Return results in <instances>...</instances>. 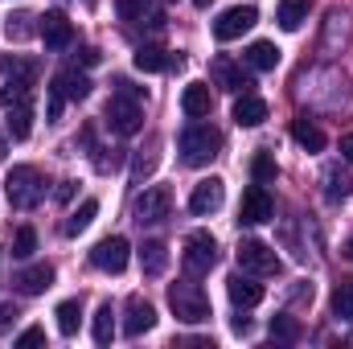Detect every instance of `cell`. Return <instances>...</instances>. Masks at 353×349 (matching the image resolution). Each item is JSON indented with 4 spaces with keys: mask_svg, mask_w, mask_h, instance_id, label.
<instances>
[{
    "mask_svg": "<svg viewBox=\"0 0 353 349\" xmlns=\"http://www.w3.org/2000/svg\"><path fill=\"white\" fill-rule=\"evenodd\" d=\"M157 325V308L144 300V296H128V321H123V333L128 337H140Z\"/></svg>",
    "mask_w": 353,
    "mask_h": 349,
    "instance_id": "5bb4252c",
    "label": "cell"
},
{
    "mask_svg": "<svg viewBox=\"0 0 353 349\" xmlns=\"http://www.w3.org/2000/svg\"><path fill=\"white\" fill-rule=\"evenodd\" d=\"M292 136H296V144H300L304 152H321V148H325V132H321L308 115L292 119Z\"/></svg>",
    "mask_w": 353,
    "mask_h": 349,
    "instance_id": "ffe728a7",
    "label": "cell"
},
{
    "mask_svg": "<svg viewBox=\"0 0 353 349\" xmlns=\"http://www.w3.org/2000/svg\"><path fill=\"white\" fill-rule=\"evenodd\" d=\"M41 341H46V333H41V329H25V333L17 337V346H21V349H29V346H41Z\"/></svg>",
    "mask_w": 353,
    "mask_h": 349,
    "instance_id": "8d00e7d4",
    "label": "cell"
},
{
    "mask_svg": "<svg viewBox=\"0 0 353 349\" xmlns=\"http://www.w3.org/2000/svg\"><path fill=\"white\" fill-rule=\"evenodd\" d=\"M271 214H275V201H271V193H267V185H251L247 193H243V206H239V222L243 226H263L271 222Z\"/></svg>",
    "mask_w": 353,
    "mask_h": 349,
    "instance_id": "ba28073f",
    "label": "cell"
},
{
    "mask_svg": "<svg viewBox=\"0 0 353 349\" xmlns=\"http://www.w3.org/2000/svg\"><path fill=\"white\" fill-rule=\"evenodd\" d=\"M176 148H181V161L185 165H210L214 157H218V148H222V136L210 128V123H189L181 136H176Z\"/></svg>",
    "mask_w": 353,
    "mask_h": 349,
    "instance_id": "6da1fadb",
    "label": "cell"
},
{
    "mask_svg": "<svg viewBox=\"0 0 353 349\" xmlns=\"http://www.w3.org/2000/svg\"><path fill=\"white\" fill-rule=\"evenodd\" d=\"M275 21H279V29L296 33V29L308 21V0H279V8H275Z\"/></svg>",
    "mask_w": 353,
    "mask_h": 349,
    "instance_id": "7402d4cb",
    "label": "cell"
},
{
    "mask_svg": "<svg viewBox=\"0 0 353 349\" xmlns=\"http://www.w3.org/2000/svg\"><path fill=\"white\" fill-rule=\"evenodd\" d=\"M29 21H33L29 12H17V17H8V25H4V33H8L12 41H21V37H29V33H33V25H29Z\"/></svg>",
    "mask_w": 353,
    "mask_h": 349,
    "instance_id": "e575fe53",
    "label": "cell"
},
{
    "mask_svg": "<svg viewBox=\"0 0 353 349\" xmlns=\"http://www.w3.org/2000/svg\"><path fill=\"white\" fill-rule=\"evenodd\" d=\"M70 197H74V185H70V181H62V185H58V201H70Z\"/></svg>",
    "mask_w": 353,
    "mask_h": 349,
    "instance_id": "ab89813d",
    "label": "cell"
},
{
    "mask_svg": "<svg viewBox=\"0 0 353 349\" xmlns=\"http://www.w3.org/2000/svg\"><path fill=\"white\" fill-rule=\"evenodd\" d=\"M8 321H17V308L12 304H0V329H8Z\"/></svg>",
    "mask_w": 353,
    "mask_h": 349,
    "instance_id": "74e56055",
    "label": "cell"
},
{
    "mask_svg": "<svg viewBox=\"0 0 353 349\" xmlns=\"http://www.w3.org/2000/svg\"><path fill=\"white\" fill-rule=\"evenodd\" d=\"M107 123L115 136H136L144 128V99H132V94H111L107 99Z\"/></svg>",
    "mask_w": 353,
    "mask_h": 349,
    "instance_id": "277c9868",
    "label": "cell"
},
{
    "mask_svg": "<svg viewBox=\"0 0 353 349\" xmlns=\"http://www.w3.org/2000/svg\"><path fill=\"white\" fill-rule=\"evenodd\" d=\"M140 267H144V275H161L165 267H169V247L165 243H144L140 247Z\"/></svg>",
    "mask_w": 353,
    "mask_h": 349,
    "instance_id": "d4e9b609",
    "label": "cell"
},
{
    "mask_svg": "<svg viewBox=\"0 0 353 349\" xmlns=\"http://www.w3.org/2000/svg\"><path fill=\"white\" fill-rule=\"evenodd\" d=\"M79 62H83V66H94V62H99V50H79Z\"/></svg>",
    "mask_w": 353,
    "mask_h": 349,
    "instance_id": "f35d334b",
    "label": "cell"
},
{
    "mask_svg": "<svg viewBox=\"0 0 353 349\" xmlns=\"http://www.w3.org/2000/svg\"><path fill=\"white\" fill-rule=\"evenodd\" d=\"M94 346H111V337H115V312H111V304H103L99 312H94Z\"/></svg>",
    "mask_w": 353,
    "mask_h": 349,
    "instance_id": "4316f807",
    "label": "cell"
},
{
    "mask_svg": "<svg viewBox=\"0 0 353 349\" xmlns=\"http://www.w3.org/2000/svg\"><path fill=\"white\" fill-rule=\"evenodd\" d=\"M50 87L62 90V94H66V103H70V99L79 103V99H87V94H90V79H87V74H79V70H62V74H54V83H50Z\"/></svg>",
    "mask_w": 353,
    "mask_h": 349,
    "instance_id": "44dd1931",
    "label": "cell"
},
{
    "mask_svg": "<svg viewBox=\"0 0 353 349\" xmlns=\"http://www.w3.org/2000/svg\"><path fill=\"white\" fill-rule=\"evenodd\" d=\"M128 255H132L128 239H123V235H111V239L94 243V251H90V263H94L99 271H107V275H119V271L128 267Z\"/></svg>",
    "mask_w": 353,
    "mask_h": 349,
    "instance_id": "9c48e42d",
    "label": "cell"
},
{
    "mask_svg": "<svg viewBox=\"0 0 353 349\" xmlns=\"http://www.w3.org/2000/svg\"><path fill=\"white\" fill-rule=\"evenodd\" d=\"M165 4H173V0H165Z\"/></svg>",
    "mask_w": 353,
    "mask_h": 349,
    "instance_id": "f6af8a7d",
    "label": "cell"
},
{
    "mask_svg": "<svg viewBox=\"0 0 353 349\" xmlns=\"http://www.w3.org/2000/svg\"><path fill=\"white\" fill-rule=\"evenodd\" d=\"M226 296H230L234 308H255V304L263 300V283H255L251 271H234V275L226 279Z\"/></svg>",
    "mask_w": 353,
    "mask_h": 349,
    "instance_id": "4fadbf2b",
    "label": "cell"
},
{
    "mask_svg": "<svg viewBox=\"0 0 353 349\" xmlns=\"http://www.w3.org/2000/svg\"><path fill=\"white\" fill-rule=\"evenodd\" d=\"M54 317H58L62 337H74V333H79V325H83V304H79V300H62Z\"/></svg>",
    "mask_w": 353,
    "mask_h": 349,
    "instance_id": "484cf974",
    "label": "cell"
},
{
    "mask_svg": "<svg viewBox=\"0 0 353 349\" xmlns=\"http://www.w3.org/2000/svg\"><path fill=\"white\" fill-rule=\"evenodd\" d=\"M267 119V103L259 94H239L234 99V123L239 128H259Z\"/></svg>",
    "mask_w": 353,
    "mask_h": 349,
    "instance_id": "ac0fdd59",
    "label": "cell"
},
{
    "mask_svg": "<svg viewBox=\"0 0 353 349\" xmlns=\"http://www.w3.org/2000/svg\"><path fill=\"white\" fill-rule=\"evenodd\" d=\"M33 251H37V230H33V226H21L17 239H12V255H17V259H29Z\"/></svg>",
    "mask_w": 353,
    "mask_h": 349,
    "instance_id": "1f68e13d",
    "label": "cell"
},
{
    "mask_svg": "<svg viewBox=\"0 0 353 349\" xmlns=\"http://www.w3.org/2000/svg\"><path fill=\"white\" fill-rule=\"evenodd\" d=\"M247 66H251V70H275V66H279V50H275V41H251V50H247Z\"/></svg>",
    "mask_w": 353,
    "mask_h": 349,
    "instance_id": "cb8c5ba5",
    "label": "cell"
},
{
    "mask_svg": "<svg viewBox=\"0 0 353 349\" xmlns=\"http://www.w3.org/2000/svg\"><path fill=\"white\" fill-rule=\"evenodd\" d=\"M50 283H54V267H50V263H33V267H25V271L17 275V288H21L25 296H41Z\"/></svg>",
    "mask_w": 353,
    "mask_h": 349,
    "instance_id": "d6986e66",
    "label": "cell"
},
{
    "mask_svg": "<svg viewBox=\"0 0 353 349\" xmlns=\"http://www.w3.org/2000/svg\"><path fill=\"white\" fill-rule=\"evenodd\" d=\"M94 214H99V201H94V197H87V201H83V206L66 218V235H83L90 222H94Z\"/></svg>",
    "mask_w": 353,
    "mask_h": 349,
    "instance_id": "f1b7e54d",
    "label": "cell"
},
{
    "mask_svg": "<svg viewBox=\"0 0 353 349\" xmlns=\"http://www.w3.org/2000/svg\"><path fill=\"white\" fill-rule=\"evenodd\" d=\"M169 304H173L176 321H185V325L210 321V300H205V292H201L193 279H181V283L169 288Z\"/></svg>",
    "mask_w": 353,
    "mask_h": 349,
    "instance_id": "3957f363",
    "label": "cell"
},
{
    "mask_svg": "<svg viewBox=\"0 0 353 349\" xmlns=\"http://www.w3.org/2000/svg\"><path fill=\"white\" fill-rule=\"evenodd\" d=\"M37 33H41V41H46V50H66L70 41H74V25H70V17L66 12H46V17H37Z\"/></svg>",
    "mask_w": 353,
    "mask_h": 349,
    "instance_id": "8fae6325",
    "label": "cell"
},
{
    "mask_svg": "<svg viewBox=\"0 0 353 349\" xmlns=\"http://www.w3.org/2000/svg\"><path fill=\"white\" fill-rule=\"evenodd\" d=\"M275 173H279V169H275V161H271L267 152H259V157L251 161V177H255L259 185H267V181H275Z\"/></svg>",
    "mask_w": 353,
    "mask_h": 349,
    "instance_id": "836d02e7",
    "label": "cell"
},
{
    "mask_svg": "<svg viewBox=\"0 0 353 349\" xmlns=\"http://www.w3.org/2000/svg\"><path fill=\"white\" fill-rule=\"evenodd\" d=\"M255 21H259V12H255L251 4H234V8H226V12L214 21V37H218V41H234V37H243Z\"/></svg>",
    "mask_w": 353,
    "mask_h": 349,
    "instance_id": "30bf717a",
    "label": "cell"
},
{
    "mask_svg": "<svg viewBox=\"0 0 353 349\" xmlns=\"http://www.w3.org/2000/svg\"><path fill=\"white\" fill-rule=\"evenodd\" d=\"M173 210V193L165 185H148L140 197H136V222L140 226H152V222H165Z\"/></svg>",
    "mask_w": 353,
    "mask_h": 349,
    "instance_id": "8992f818",
    "label": "cell"
},
{
    "mask_svg": "<svg viewBox=\"0 0 353 349\" xmlns=\"http://www.w3.org/2000/svg\"><path fill=\"white\" fill-rule=\"evenodd\" d=\"M341 157L353 161V132H350V136H341Z\"/></svg>",
    "mask_w": 353,
    "mask_h": 349,
    "instance_id": "60d3db41",
    "label": "cell"
},
{
    "mask_svg": "<svg viewBox=\"0 0 353 349\" xmlns=\"http://www.w3.org/2000/svg\"><path fill=\"white\" fill-rule=\"evenodd\" d=\"M300 333H304V329H300V321H296V317H288V312H283V317H271V337H275V341L296 346V341H300Z\"/></svg>",
    "mask_w": 353,
    "mask_h": 349,
    "instance_id": "83f0119b",
    "label": "cell"
},
{
    "mask_svg": "<svg viewBox=\"0 0 353 349\" xmlns=\"http://www.w3.org/2000/svg\"><path fill=\"white\" fill-rule=\"evenodd\" d=\"M29 128H33V107H29V99L8 103V107H4V132H8L12 140H25Z\"/></svg>",
    "mask_w": 353,
    "mask_h": 349,
    "instance_id": "2e32d148",
    "label": "cell"
},
{
    "mask_svg": "<svg viewBox=\"0 0 353 349\" xmlns=\"http://www.w3.org/2000/svg\"><path fill=\"white\" fill-rule=\"evenodd\" d=\"M0 161H4V136H0Z\"/></svg>",
    "mask_w": 353,
    "mask_h": 349,
    "instance_id": "7bdbcfd3",
    "label": "cell"
},
{
    "mask_svg": "<svg viewBox=\"0 0 353 349\" xmlns=\"http://www.w3.org/2000/svg\"><path fill=\"white\" fill-rule=\"evenodd\" d=\"M185 271H189V279H197V275H205L214 263H218V243H214V235L210 230H189L185 235Z\"/></svg>",
    "mask_w": 353,
    "mask_h": 349,
    "instance_id": "5b68a950",
    "label": "cell"
},
{
    "mask_svg": "<svg viewBox=\"0 0 353 349\" xmlns=\"http://www.w3.org/2000/svg\"><path fill=\"white\" fill-rule=\"evenodd\" d=\"M222 201H226V189H222V181L218 177H205V181H197L193 185V193H189V210L193 214H214V210H222Z\"/></svg>",
    "mask_w": 353,
    "mask_h": 349,
    "instance_id": "7c38bea8",
    "label": "cell"
},
{
    "mask_svg": "<svg viewBox=\"0 0 353 349\" xmlns=\"http://www.w3.org/2000/svg\"><path fill=\"white\" fill-rule=\"evenodd\" d=\"M239 267L251 271V275H275L279 271V255L259 239H243L239 243Z\"/></svg>",
    "mask_w": 353,
    "mask_h": 349,
    "instance_id": "52a82bcc",
    "label": "cell"
},
{
    "mask_svg": "<svg viewBox=\"0 0 353 349\" xmlns=\"http://www.w3.org/2000/svg\"><path fill=\"white\" fill-rule=\"evenodd\" d=\"M210 74H214V83L222 90H234V94H247V87H251V79L243 74V66H234L230 58H214Z\"/></svg>",
    "mask_w": 353,
    "mask_h": 349,
    "instance_id": "9a60e30c",
    "label": "cell"
},
{
    "mask_svg": "<svg viewBox=\"0 0 353 349\" xmlns=\"http://www.w3.org/2000/svg\"><path fill=\"white\" fill-rule=\"evenodd\" d=\"M62 107H66V94L50 87V107H46V119H50V123H58V119H62Z\"/></svg>",
    "mask_w": 353,
    "mask_h": 349,
    "instance_id": "d590c367",
    "label": "cell"
},
{
    "mask_svg": "<svg viewBox=\"0 0 353 349\" xmlns=\"http://www.w3.org/2000/svg\"><path fill=\"white\" fill-rule=\"evenodd\" d=\"M325 181H329V189H325V197H329V201H345V197H350V177L341 173V169H329Z\"/></svg>",
    "mask_w": 353,
    "mask_h": 349,
    "instance_id": "4dcf8cb0",
    "label": "cell"
},
{
    "mask_svg": "<svg viewBox=\"0 0 353 349\" xmlns=\"http://www.w3.org/2000/svg\"><path fill=\"white\" fill-rule=\"evenodd\" d=\"M329 304H333V317L337 321H353V283H337Z\"/></svg>",
    "mask_w": 353,
    "mask_h": 349,
    "instance_id": "f546056e",
    "label": "cell"
},
{
    "mask_svg": "<svg viewBox=\"0 0 353 349\" xmlns=\"http://www.w3.org/2000/svg\"><path fill=\"white\" fill-rule=\"evenodd\" d=\"M4 193H8V206L12 210H33L46 197V181H41V173L33 165H17V169H8Z\"/></svg>",
    "mask_w": 353,
    "mask_h": 349,
    "instance_id": "7a4b0ae2",
    "label": "cell"
},
{
    "mask_svg": "<svg viewBox=\"0 0 353 349\" xmlns=\"http://www.w3.org/2000/svg\"><path fill=\"white\" fill-rule=\"evenodd\" d=\"M350 255H353V243H350Z\"/></svg>",
    "mask_w": 353,
    "mask_h": 349,
    "instance_id": "ee69618b",
    "label": "cell"
},
{
    "mask_svg": "<svg viewBox=\"0 0 353 349\" xmlns=\"http://www.w3.org/2000/svg\"><path fill=\"white\" fill-rule=\"evenodd\" d=\"M115 12H119V21H144L148 0H115Z\"/></svg>",
    "mask_w": 353,
    "mask_h": 349,
    "instance_id": "d6a6232c",
    "label": "cell"
},
{
    "mask_svg": "<svg viewBox=\"0 0 353 349\" xmlns=\"http://www.w3.org/2000/svg\"><path fill=\"white\" fill-rule=\"evenodd\" d=\"M210 107H214V94H210L205 83H189V87L181 90V111H185L189 119H205Z\"/></svg>",
    "mask_w": 353,
    "mask_h": 349,
    "instance_id": "e0dca14e",
    "label": "cell"
},
{
    "mask_svg": "<svg viewBox=\"0 0 353 349\" xmlns=\"http://www.w3.org/2000/svg\"><path fill=\"white\" fill-rule=\"evenodd\" d=\"M193 4H197V8H210V4H214V0H193Z\"/></svg>",
    "mask_w": 353,
    "mask_h": 349,
    "instance_id": "b9f144b4",
    "label": "cell"
},
{
    "mask_svg": "<svg viewBox=\"0 0 353 349\" xmlns=\"http://www.w3.org/2000/svg\"><path fill=\"white\" fill-rule=\"evenodd\" d=\"M132 62H136V70H144V74H157V70H169V66H173V58H169L161 46H140Z\"/></svg>",
    "mask_w": 353,
    "mask_h": 349,
    "instance_id": "603a6c76",
    "label": "cell"
}]
</instances>
